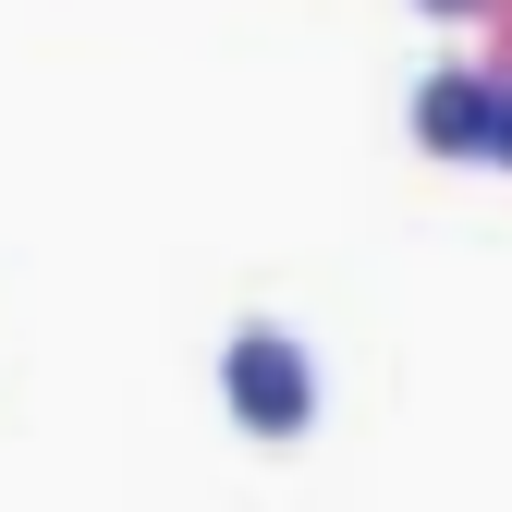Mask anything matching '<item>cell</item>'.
<instances>
[{
    "label": "cell",
    "mask_w": 512,
    "mask_h": 512,
    "mask_svg": "<svg viewBox=\"0 0 512 512\" xmlns=\"http://www.w3.org/2000/svg\"><path fill=\"white\" fill-rule=\"evenodd\" d=\"M220 391H232V415L256 439H305L317 427V366H305V342L281 330V317H244V330L220 342Z\"/></svg>",
    "instance_id": "cell-1"
},
{
    "label": "cell",
    "mask_w": 512,
    "mask_h": 512,
    "mask_svg": "<svg viewBox=\"0 0 512 512\" xmlns=\"http://www.w3.org/2000/svg\"><path fill=\"white\" fill-rule=\"evenodd\" d=\"M488 122H500V74H488L476 49H452V61H427V74H415V147L488 159Z\"/></svg>",
    "instance_id": "cell-2"
},
{
    "label": "cell",
    "mask_w": 512,
    "mask_h": 512,
    "mask_svg": "<svg viewBox=\"0 0 512 512\" xmlns=\"http://www.w3.org/2000/svg\"><path fill=\"white\" fill-rule=\"evenodd\" d=\"M476 25H488V37H476V61H488V74H512V0H488Z\"/></svg>",
    "instance_id": "cell-3"
},
{
    "label": "cell",
    "mask_w": 512,
    "mask_h": 512,
    "mask_svg": "<svg viewBox=\"0 0 512 512\" xmlns=\"http://www.w3.org/2000/svg\"><path fill=\"white\" fill-rule=\"evenodd\" d=\"M488 171H512V74H500V122H488Z\"/></svg>",
    "instance_id": "cell-4"
},
{
    "label": "cell",
    "mask_w": 512,
    "mask_h": 512,
    "mask_svg": "<svg viewBox=\"0 0 512 512\" xmlns=\"http://www.w3.org/2000/svg\"><path fill=\"white\" fill-rule=\"evenodd\" d=\"M427 13H488V0H427Z\"/></svg>",
    "instance_id": "cell-5"
}]
</instances>
